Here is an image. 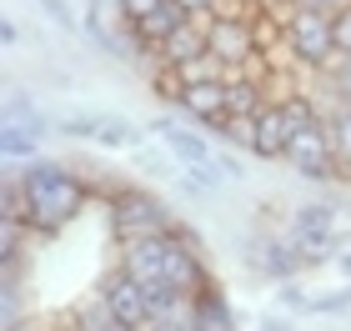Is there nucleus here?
Listing matches in <instances>:
<instances>
[{
    "instance_id": "14",
    "label": "nucleus",
    "mask_w": 351,
    "mask_h": 331,
    "mask_svg": "<svg viewBox=\"0 0 351 331\" xmlns=\"http://www.w3.org/2000/svg\"><path fill=\"white\" fill-rule=\"evenodd\" d=\"M191 326H196V331H236L231 302L211 286V281H206V286L191 296Z\"/></svg>"
},
{
    "instance_id": "12",
    "label": "nucleus",
    "mask_w": 351,
    "mask_h": 331,
    "mask_svg": "<svg viewBox=\"0 0 351 331\" xmlns=\"http://www.w3.org/2000/svg\"><path fill=\"white\" fill-rule=\"evenodd\" d=\"M206 25H211V15H191V25H181V30H176V36L161 45V51H156L161 71H176V66H186V60H196V56H211Z\"/></svg>"
},
{
    "instance_id": "19",
    "label": "nucleus",
    "mask_w": 351,
    "mask_h": 331,
    "mask_svg": "<svg viewBox=\"0 0 351 331\" xmlns=\"http://www.w3.org/2000/svg\"><path fill=\"white\" fill-rule=\"evenodd\" d=\"M261 266H266L271 276H281V281H286V276H296L306 261H301V251L291 246V236H286V241H266V251H261Z\"/></svg>"
},
{
    "instance_id": "2",
    "label": "nucleus",
    "mask_w": 351,
    "mask_h": 331,
    "mask_svg": "<svg viewBox=\"0 0 351 331\" xmlns=\"http://www.w3.org/2000/svg\"><path fill=\"white\" fill-rule=\"evenodd\" d=\"M322 116V106L306 101V96H286V101H271L256 121H251V140L246 146L261 156V161H286V146H291V136L301 131L306 121Z\"/></svg>"
},
{
    "instance_id": "24",
    "label": "nucleus",
    "mask_w": 351,
    "mask_h": 331,
    "mask_svg": "<svg viewBox=\"0 0 351 331\" xmlns=\"http://www.w3.org/2000/svg\"><path fill=\"white\" fill-rule=\"evenodd\" d=\"M181 5H186L191 15H216V10H221V0H181Z\"/></svg>"
},
{
    "instance_id": "21",
    "label": "nucleus",
    "mask_w": 351,
    "mask_h": 331,
    "mask_svg": "<svg viewBox=\"0 0 351 331\" xmlns=\"http://www.w3.org/2000/svg\"><path fill=\"white\" fill-rule=\"evenodd\" d=\"M21 321V281H0V331H15Z\"/></svg>"
},
{
    "instance_id": "27",
    "label": "nucleus",
    "mask_w": 351,
    "mask_h": 331,
    "mask_svg": "<svg viewBox=\"0 0 351 331\" xmlns=\"http://www.w3.org/2000/svg\"><path fill=\"white\" fill-rule=\"evenodd\" d=\"M151 331H191V321H156Z\"/></svg>"
},
{
    "instance_id": "18",
    "label": "nucleus",
    "mask_w": 351,
    "mask_h": 331,
    "mask_svg": "<svg viewBox=\"0 0 351 331\" xmlns=\"http://www.w3.org/2000/svg\"><path fill=\"white\" fill-rule=\"evenodd\" d=\"M0 221L30 226V191H25V176H15V171H5V186H0Z\"/></svg>"
},
{
    "instance_id": "6",
    "label": "nucleus",
    "mask_w": 351,
    "mask_h": 331,
    "mask_svg": "<svg viewBox=\"0 0 351 331\" xmlns=\"http://www.w3.org/2000/svg\"><path fill=\"white\" fill-rule=\"evenodd\" d=\"M286 161H291L301 176H311V181L341 176V171H337V146H331V131H326V116L306 121V125L291 136V146H286Z\"/></svg>"
},
{
    "instance_id": "29",
    "label": "nucleus",
    "mask_w": 351,
    "mask_h": 331,
    "mask_svg": "<svg viewBox=\"0 0 351 331\" xmlns=\"http://www.w3.org/2000/svg\"><path fill=\"white\" fill-rule=\"evenodd\" d=\"M341 271H346V276H351V246H346V251H341Z\"/></svg>"
},
{
    "instance_id": "25",
    "label": "nucleus",
    "mask_w": 351,
    "mask_h": 331,
    "mask_svg": "<svg viewBox=\"0 0 351 331\" xmlns=\"http://www.w3.org/2000/svg\"><path fill=\"white\" fill-rule=\"evenodd\" d=\"M21 40V30H15V21H0V45H15Z\"/></svg>"
},
{
    "instance_id": "7",
    "label": "nucleus",
    "mask_w": 351,
    "mask_h": 331,
    "mask_svg": "<svg viewBox=\"0 0 351 331\" xmlns=\"http://www.w3.org/2000/svg\"><path fill=\"white\" fill-rule=\"evenodd\" d=\"M101 302L116 311L125 326H136V331H151V326H156V321H151V306H146V286H141L125 266L101 281Z\"/></svg>"
},
{
    "instance_id": "23",
    "label": "nucleus",
    "mask_w": 351,
    "mask_h": 331,
    "mask_svg": "<svg viewBox=\"0 0 351 331\" xmlns=\"http://www.w3.org/2000/svg\"><path fill=\"white\" fill-rule=\"evenodd\" d=\"M161 5V0H116V10H121V21L125 25H136V21H146V15Z\"/></svg>"
},
{
    "instance_id": "13",
    "label": "nucleus",
    "mask_w": 351,
    "mask_h": 331,
    "mask_svg": "<svg viewBox=\"0 0 351 331\" xmlns=\"http://www.w3.org/2000/svg\"><path fill=\"white\" fill-rule=\"evenodd\" d=\"M151 131L166 140V146L176 151V161H186L191 171H201V166H211L216 156H211V146H206V140L191 131V125H176V121H151Z\"/></svg>"
},
{
    "instance_id": "8",
    "label": "nucleus",
    "mask_w": 351,
    "mask_h": 331,
    "mask_svg": "<svg viewBox=\"0 0 351 331\" xmlns=\"http://www.w3.org/2000/svg\"><path fill=\"white\" fill-rule=\"evenodd\" d=\"M331 226H337V216H331L326 201H311V206L296 211V221H291V246L301 251V261H326L331 256Z\"/></svg>"
},
{
    "instance_id": "17",
    "label": "nucleus",
    "mask_w": 351,
    "mask_h": 331,
    "mask_svg": "<svg viewBox=\"0 0 351 331\" xmlns=\"http://www.w3.org/2000/svg\"><path fill=\"white\" fill-rule=\"evenodd\" d=\"M40 116L36 121H25V125H5V131H0V156H5V161H21V156H36V140H40Z\"/></svg>"
},
{
    "instance_id": "5",
    "label": "nucleus",
    "mask_w": 351,
    "mask_h": 331,
    "mask_svg": "<svg viewBox=\"0 0 351 331\" xmlns=\"http://www.w3.org/2000/svg\"><path fill=\"white\" fill-rule=\"evenodd\" d=\"M206 40H211L216 60H226V71L261 75V40H256V25H251L246 15H211Z\"/></svg>"
},
{
    "instance_id": "22",
    "label": "nucleus",
    "mask_w": 351,
    "mask_h": 331,
    "mask_svg": "<svg viewBox=\"0 0 351 331\" xmlns=\"http://www.w3.org/2000/svg\"><path fill=\"white\" fill-rule=\"evenodd\" d=\"M326 75H331V96L351 106V56H337V66H331Z\"/></svg>"
},
{
    "instance_id": "30",
    "label": "nucleus",
    "mask_w": 351,
    "mask_h": 331,
    "mask_svg": "<svg viewBox=\"0 0 351 331\" xmlns=\"http://www.w3.org/2000/svg\"><path fill=\"white\" fill-rule=\"evenodd\" d=\"M15 331H25V326H15Z\"/></svg>"
},
{
    "instance_id": "26",
    "label": "nucleus",
    "mask_w": 351,
    "mask_h": 331,
    "mask_svg": "<svg viewBox=\"0 0 351 331\" xmlns=\"http://www.w3.org/2000/svg\"><path fill=\"white\" fill-rule=\"evenodd\" d=\"M40 5H45V10H51V15H56V21H60V25H71V15H66V5H60V0H40Z\"/></svg>"
},
{
    "instance_id": "1",
    "label": "nucleus",
    "mask_w": 351,
    "mask_h": 331,
    "mask_svg": "<svg viewBox=\"0 0 351 331\" xmlns=\"http://www.w3.org/2000/svg\"><path fill=\"white\" fill-rule=\"evenodd\" d=\"M25 191H30V231L36 236H60L86 206V181L60 171L51 161H30L25 171Z\"/></svg>"
},
{
    "instance_id": "10",
    "label": "nucleus",
    "mask_w": 351,
    "mask_h": 331,
    "mask_svg": "<svg viewBox=\"0 0 351 331\" xmlns=\"http://www.w3.org/2000/svg\"><path fill=\"white\" fill-rule=\"evenodd\" d=\"M226 101H231V86H226V81H201V86H181V96H176V106H181L191 121L211 125V131H221V121H226Z\"/></svg>"
},
{
    "instance_id": "11",
    "label": "nucleus",
    "mask_w": 351,
    "mask_h": 331,
    "mask_svg": "<svg viewBox=\"0 0 351 331\" xmlns=\"http://www.w3.org/2000/svg\"><path fill=\"white\" fill-rule=\"evenodd\" d=\"M166 241H171V231L166 236H136V241L121 246V266L141 281V286L166 276Z\"/></svg>"
},
{
    "instance_id": "9",
    "label": "nucleus",
    "mask_w": 351,
    "mask_h": 331,
    "mask_svg": "<svg viewBox=\"0 0 351 331\" xmlns=\"http://www.w3.org/2000/svg\"><path fill=\"white\" fill-rule=\"evenodd\" d=\"M166 281L186 296H196L206 286V266L196 256V241H191V231H181V226H176L171 241H166Z\"/></svg>"
},
{
    "instance_id": "3",
    "label": "nucleus",
    "mask_w": 351,
    "mask_h": 331,
    "mask_svg": "<svg viewBox=\"0 0 351 331\" xmlns=\"http://www.w3.org/2000/svg\"><path fill=\"white\" fill-rule=\"evenodd\" d=\"M281 30H286V45H291L296 60H306V66H316V71H331V66H337L341 51H337V30H331V10L296 0V5L286 10Z\"/></svg>"
},
{
    "instance_id": "4",
    "label": "nucleus",
    "mask_w": 351,
    "mask_h": 331,
    "mask_svg": "<svg viewBox=\"0 0 351 331\" xmlns=\"http://www.w3.org/2000/svg\"><path fill=\"white\" fill-rule=\"evenodd\" d=\"M110 231H116L121 241H136V236L176 231V221H171L161 196H151V191H116L110 196Z\"/></svg>"
},
{
    "instance_id": "16",
    "label": "nucleus",
    "mask_w": 351,
    "mask_h": 331,
    "mask_svg": "<svg viewBox=\"0 0 351 331\" xmlns=\"http://www.w3.org/2000/svg\"><path fill=\"white\" fill-rule=\"evenodd\" d=\"M66 136H86V140H101V146H131V131L121 121H101V116L66 121Z\"/></svg>"
},
{
    "instance_id": "15",
    "label": "nucleus",
    "mask_w": 351,
    "mask_h": 331,
    "mask_svg": "<svg viewBox=\"0 0 351 331\" xmlns=\"http://www.w3.org/2000/svg\"><path fill=\"white\" fill-rule=\"evenodd\" d=\"M322 116H326L331 146H337V171H341V176H351V106L337 101L331 110H322Z\"/></svg>"
},
{
    "instance_id": "20",
    "label": "nucleus",
    "mask_w": 351,
    "mask_h": 331,
    "mask_svg": "<svg viewBox=\"0 0 351 331\" xmlns=\"http://www.w3.org/2000/svg\"><path fill=\"white\" fill-rule=\"evenodd\" d=\"M75 331H136V326H125L116 311H110L101 296H95V306H86V311H81V326H75Z\"/></svg>"
},
{
    "instance_id": "28",
    "label": "nucleus",
    "mask_w": 351,
    "mask_h": 331,
    "mask_svg": "<svg viewBox=\"0 0 351 331\" xmlns=\"http://www.w3.org/2000/svg\"><path fill=\"white\" fill-rule=\"evenodd\" d=\"M306 5H322V10H341V5H351V0H306Z\"/></svg>"
}]
</instances>
